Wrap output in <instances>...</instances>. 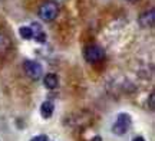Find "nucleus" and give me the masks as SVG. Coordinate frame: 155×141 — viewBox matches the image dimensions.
<instances>
[{"label":"nucleus","mask_w":155,"mask_h":141,"mask_svg":"<svg viewBox=\"0 0 155 141\" xmlns=\"http://www.w3.org/2000/svg\"><path fill=\"white\" fill-rule=\"evenodd\" d=\"M58 13H59V6L56 2H45L40 5L38 10V15L39 17L43 20V22H52V20H55L56 16H58Z\"/></svg>","instance_id":"obj_1"},{"label":"nucleus","mask_w":155,"mask_h":141,"mask_svg":"<svg viewBox=\"0 0 155 141\" xmlns=\"http://www.w3.org/2000/svg\"><path fill=\"white\" fill-rule=\"evenodd\" d=\"M128 2H137V0H128Z\"/></svg>","instance_id":"obj_13"},{"label":"nucleus","mask_w":155,"mask_h":141,"mask_svg":"<svg viewBox=\"0 0 155 141\" xmlns=\"http://www.w3.org/2000/svg\"><path fill=\"white\" fill-rule=\"evenodd\" d=\"M155 95H154V92H152V94H151L150 95V107L152 108V109H154V105H155Z\"/></svg>","instance_id":"obj_10"},{"label":"nucleus","mask_w":155,"mask_h":141,"mask_svg":"<svg viewBox=\"0 0 155 141\" xmlns=\"http://www.w3.org/2000/svg\"><path fill=\"white\" fill-rule=\"evenodd\" d=\"M132 141H145V140H144V137L138 136V137H134V138H132Z\"/></svg>","instance_id":"obj_11"},{"label":"nucleus","mask_w":155,"mask_h":141,"mask_svg":"<svg viewBox=\"0 0 155 141\" xmlns=\"http://www.w3.org/2000/svg\"><path fill=\"white\" fill-rule=\"evenodd\" d=\"M132 124V119H131V115L125 112H121L118 117H116V121L112 125V133L115 136H124L127 134L129 127Z\"/></svg>","instance_id":"obj_2"},{"label":"nucleus","mask_w":155,"mask_h":141,"mask_svg":"<svg viewBox=\"0 0 155 141\" xmlns=\"http://www.w3.org/2000/svg\"><path fill=\"white\" fill-rule=\"evenodd\" d=\"M43 85L45 88H48V89H55L59 85V78L56 76L55 73H48V75H45L43 78Z\"/></svg>","instance_id":"obj_7"},{"label":"nucleus","mask_w":155,"mask_h":141,"mask_svg":"<svg viewBox=\"0 0 155 141\" xmlns=\"http://www.w3.org/2000/svg\"><path fill=\"white\" fill-rule=\"evenodd\" d=\"M30 141H48V136H36V137H33Z\"/></svg>","instance_id":"obj_9"},{"label":"nucleus","mask_w":155,"mask_h":141,"mask_svg":"<svg viewBox=\"0 0 155 141\" xmlns=\"http://www.w3.org/2000/svg\"><path fill=\"white\" fill-rule=\"evenodd\" d=\"M105 51L98 45H88L83 49V58L91 63H96L101 62L105 59Z\"/></svg>","instance_id":"obj_3"},{"label":"nucleus","mask_w":155,"mask_h":141,"mask_svg":"<svg viewBox=\"0 0 155 141\" xmlns=\"http://www.w3.org/2000/svg\"><path fill=\"white\" fill-rule=\"evenodd\" d=\"M23 69H25V73H26L30 79H33V81L40 79L42 73H43L42 65L39 62H36V61H25V62H23Z\"/></svg>","instance_id":"obj_4"},{"label":"nucleus","mask_w":155,"mask_h":141,"mask_svg":"<svg viewBox=\"0 0 155 141\" xmlns=\"http://www.w3.org/2000/svg\"><path fill=\"white\" fill-rule=\"evenodd\" d=\"M101 140H102L101 137H95V138H94V141H101Z\"/></svg>","instance_id":"obj_12"},{"label":"nucleus","mask_w":155,"mask_h":141,"mask_svg":"<svg viewBox=\"0 0 155 141\" xmlns=\"http://www.w3.org/2000/svg\"><path fill=\"white\" fill-rule=\"evenodd\" d=\"M139 25L142 28H152L155 23V10L154 7H151L150 10H145L139 15Z\"/></svg>","instance_id":"obj_5"},{"label":"nucleus","mask_w":155,"mask_h":141,"mask_svg":"<svg viewBox=\"0 0 155 141\" xmlns=\"http://www.w3.org/2000/svg\"><path fill=\"white\" fill-rule=\"evenodd\" d=\"M53 111H55L53 102H50V101L42 102V105H40V114H42V117H43L45 119H49L50 117L53 115Z\"/></svg>","instance_id":"obj_6"},{"label":"nucleus","mask_w":155,"mask_h":141,"mask_svg":"<svg viewBox=\"0 0 155 141\" xmlns=\"http://www.w3.org/2000/svg\"><path fill=\"white\" fill-rule=\"evenodd\" d=\"M19 35L22 36L23 39H33V36H35V32H33V29H32V26H22V28L19 29Z\"/></svg>","instance_id":"obj_8"}]
</instances>
